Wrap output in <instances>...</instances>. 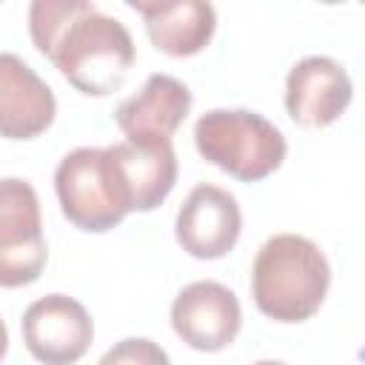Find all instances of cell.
Listing matches in <instances>:
<instances>
[{
  "label": "cell",
  "instance_id": "5",
  "mask_svg": "<svg viewBox=\"0 0 365 365\" xmlns=\"http://www.w3.org/2000/svg\"><path fill=\"white\" fill-rule=\"evenodd\" d=\"M48 259L40 200L20 177L0 180V288L34 282Z\"/></svg>",
  "mask_w": 365,
  "mask_h": 365
},
{
  "label": "cell",
  "instance_id": "3",
  "mask_svg": "<svg viewBox=\"0 0 365 365\" xmlns=\"http://www.w3.org/2000/svg\"><path fill=\"white\" fill-rule=\"evenodd\" d=\"M197 151L225 174L257 182L274 174L288 151L282 131L248 108H211L194 123Z\"/></svg>",
  "mask_w": 365,
  "mask_h": 365
},
{
  "label": "cell",
  "instance_id": "2",
  "mask_svg": "<svg viewBox=\"0 0 365 365\" xmlns=\"http://www.w3.org/2000/svg\"><path fill=\"white\" fill-rule=\"evenodd\" d=\"M331 265L322 248L299 234H274L251 268V297L274 322H305L328 294Z\"/></svg>",
  "mask_w": 365,
  "mask_h": 365
},
{
  "label": "cell",
  "instance_id": "15",
  "mask_svg": "<svg viewBox=\"0 0 365 365\" xmlns=\"http://www.w3.org/2000/svg\"><path fill=\"white\" fill-rule=\"evenodd\" d=\"M6 351H9V331H6V322L0 319V359L6 356Z\"/></svg>",
  "mask_w": 365,
  "mask_h": 365
},
{
  "label": "cell",
  "instance_id": "9",
  "mask_svg": "<svg viewBox=\"0 0 365 365\" xmlns=\"http://www.w3.org/2000/svg\"><path fill=\"white\" fill-rule=\"evenodd\" d=\"M354 86L348 71L325 54L302 57L285 77V108L297 125L322 128L351 106Z\"/></svg>",
  "mask_w": 365,
  "mask_h": 365
},
{
  "label": "cell",
  "instance_id": "7",
  "mask_svg": "<svg viewBox=\"0 0 365 365\" xmlns=\"http://www.w3.org/2000/svg\"><path fill=\"white\" fill-rule=\"evenodd\" d=\"M242 325L237 294L214 279L185 285L171 302V328L194 351H222Z\"/></svg>",
  "mask_w": 365,
  "mask_h": 365
},
{
  "label": "cell",
  "instance_id": "14",
  "mask_svg": "<svg viewBox=\"0 0 365 365\" xmlns=\"http://www.w3.org/2000/svg\"><path fill=\"white\" fill-rule=\"evenodd\" d=\"M97 365H171L163 345L145 336H128L120 339L114 348H108Z\"/></svg>",
  "mask_w": 365,
  "mask_h": 365
},
{
  "label": "cell",
  "instance_id": "11",
  "mask_svg": "<svg viewBox=\"0 0 365 365\" xmlns=\"http://www.w3.org/2000/svg\"><path fill=\"white\" fill-rule=\"evenodd\" d=\"M57 114L48 83L17 54L0 51V137L31 140L43 134Z\"/></svg>",
  "mask_w": 365,
  "mask_h": 365
},
{
  "label": "cell",
  "instance_id": "13",
  "mask_svg": "<svg viewBox=\"0 0 365 365\" xmlns=\"http://www.w3.org/2000/svg\"><path fill=\"white\" fill-rule=\"evenodd\" d=\"M117 171L125 182L131 211H154L177 182V154L171 143H114L108 145Z\"/></svg>",
  "mask_w": 365,
  "mask_h": 365
},
{
  "label": "cell",
  "instance_id": "1",
  "mask_svg": "<svg viewBox=\"0 0 365 365\" xmlns=\"http://www.w3.org/2000/svg\"><path fill=\"white\" fill-rule=\"evenodd\" d=\"M29 31L37 51L88 97L117 91L134 66L128 29L91 0H34L29 6Z\"/></svg>",
  "mask_w": 365,
  "mask_h": 365
},
{
  "label": "cell",
  "instance_id": "4",
  "mask_svg": "<svg viewBox=\"0 0 365 365\" xmlns=\"http://www.w3.org/2000/svg\"><path fill=\"white\" fill-rule=\"evenodd\" d=\"M54 191L66 220L83 231L103 234L131 214V200L108 145L68 151L57 163Z\"/></svg>",
  "mask_w": 365,
  "mask_h": 365
},
{
  "label": "cell",
  "instance_id": "10",
  "mask_svg": "<svg viewBox=\"0 0 365 365\" xmlns=\"http://www.w3.org/2000/svg\"><path fill=\"white\" fill-rule=\"evenodd\" d=\"M191 111V91L171 74H151L143 88L114 108V120L128 143H171V134Z\"/></svg>",
  "mask_w": 365,
  "mask_h": 365
},
{
  "label": "cell",
  "instance_id": "6",
  "mask_svg": "<svg viewBox=\"0 0 365 365\" xmlns=\"http://www.w3.org/2000/svg\"><path fill=\"white\" fill-rule=\"evenodd\" d=\"M23 342L43 365H74L94 339V322L83 302L66 294H46L23 311Z\"/></svg>",
  "mask_w": 365,
  "mask_h": 365
},
{
  "label": "cell",
  "instance_id": "8",
  "mask_svg": "<svg viewBox=\"0 0 365 365\" xmlns=\"http://www.w3.org/2000/svg\"><path fill=\"white\" fill-rule=\"evenodd\" d=\"M242 231V211L237 197L220 185L200 182L188 191L185 202L177 211L174 234L185 254L197 259L225 257Z\"/></svg>",
  "mask_w": 365,
  "mask_h": 365
},
{
  "label": "cell",
  "instance_id": "12",
  "mask_svg": "<svg viewBox=\"0 0 365 365\" xmlns=\"http://www.w3.org/2000/svg\"><path fill=\"white\" fill-rule=\"evenodd\" d=\"M128 6L145 20L148 40L171 57L202 51L217 29V11L202 0H131Z\"/></svg>",
  "mask_w": 365,
  "mask_h": 365
},
{
  "label": "cell",
  "instance_id": "16",
  "mask_svg": "<svg viewBox=\"0 0 365 365\" xmlns=\"http://www.w3.org/2000/svg\"><path fill=\"white\" fill-rule=\"evenodd\" d=\"M254 365H285V362H277V359H259V362H254Z\"/></svg>",
  "mask_w": 365,
  "mask_h": 365
}]
</instances>
